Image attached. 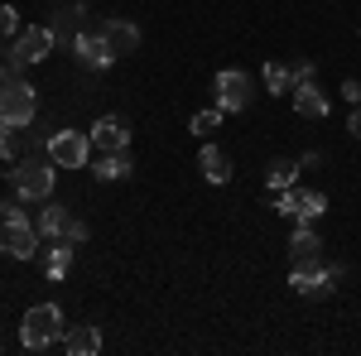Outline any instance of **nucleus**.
Masks as SVG:
<instances>
[{"label":"nucleus","instance_id":"obj_1","mask_svg":"<svg viewBox=\"0 0 361 356\" xmlns=\"http://www.w3.org/2000/svg\"><path fill=\"white\" fill-rule=\"evenodd\" d=\"M63 308L58 303H34L25 313V323H20V342H25V352H49L54 342H63Z\"/></svg>","mask_w":361,"mask_h":356},{"label":"nucleus","instance_id":"obj_2","mask_svg":"<svg viewBox=\"0 0 361 356\" xmlns=\"http://www.w3.org/2000/svg\"><path fill=\"white\" fill-rule=\"evenodd\" d=\"M54 173H58L54 159H20L10 168V183L25 202H49L54 197Z\"/></svg>","mask_w":361,"mask_h":356},{"label":"nucleus","instance_id":"obj_3","mask_svg":"<svg viewBox=\"0 0 361 356\" xmlns=\"http://www.w3.org/2000/svg\"><path fill=\"white\" fill-rule=\"evenodd\" d=\"M34 111H39V92H34L25 78H15V82H0V125H10V130H25L29 121H34Z\"/></svg>","mask_w":361,"mask_h":356},{"label":"nucleus","instance_id":"obj_4","mask_svg":"<svg viewBox=\"0 0 361 356\" xmlns=\"http://www.w3.org/2000/svg\"><path fill=\"white\" fill-rule=\"evenodd\" d=\"M44 246L39 226L29 217H15V221H0V255H15V260H34Z\"/></svg>","mask_w":361,"mask_h":356},{"label":"nucleus","instance_id":"obj_5","mask_svg":"<svg viewBox=\"0 0 361 356\" xmlns=\"http://www.w3.org/2000/svg\"><path fill=\"white\" fill-rule=\"evenodd\" d=\"M49 159L58 168H87V159H92V135L87 130H54L49 135Z\"/></svg>","mask_w":361,"mask_h":356},{"label":"nucleus","instance_id":"obj_6","mask_svg":"<svg viewBox=\"0 0 361 356\" xmlns=\"http://www.w3.org/2000/svg\"><path fill=\"white\" fill-rule=\"evenodd\" d=\"M217 106L222 111H246L250 97H255V87H250V73H241V68H222L217 73Z\"/></svg>","mask_w":361,"mask_h":356},{"label":"nucleus","instance_id":"obj_7","mask_svg":"<svg viewBox=\"0 0 361 356\" xmlns=\"http://www.w3.org/2000/svg\"><path fill=\"white\" fill-rule=\"evenodd\" d=\"M289 289L304 294V299H328L337 289V279L323 265H289Z\"/></svg>","mask_w":361,"mask_h":356},{"label":"nucleus","instance_id":"obj_8","mask_svg":"<svg viewBox=\"0 0 361 356\" xmlns=\"http://www.w3.org/2000/svg\"><path fill=\"white\" fill-rule=\"evenodd\" d=\"M73 49H78V63H82V68H97V73H106V68H111L116 63V54H111V44H106V39H102V29H92V34H78V39H73Z\"/></svg>","mask_w":361,"mask_h":356},{"label":"nucleus","instance_id":"obj_9","mask_svg":"<svg viewBox=\"0 0 361 356\" xmlns=\"http://www.w3.org/2000/svg\"><path fill=\"white\" fill-rule=\"evenodd\" d=\"M289 260H294V265H323V241H318L313 221H299V226H294V241H289Z\"/></svg>","mask_w":361,"mask_h":356},{"label":"nucleus","instance_id":"obj_10","mask_svg":"<svg viewBox=\"0 0 361 356\" xmlns=\"http://www.w3.org/2000/svg\"><path fill=\"white\" fill-rule=\"evenodd\" d=\"M92 145L106 149V154H111V149H130V125H126L121 116H102V121L92 125Z\"/></svg>","mask_w":361,"mask_h":356},{"label":"nucleus","instance_id":"obj_11","mask_svg":"<svg viewBox=\"0 0 361 356\" xmlns=\"http://www.w3.org/2000/svg\"><path fill=\"white\" fill-rule=\"evenodd\" d=\"M97 29H102V39L111 44L116 58H126V54H135V49H140V29L130 25V20H102Z\"/></svg>","mask_w":361,"mask_h":356},{"label":"nucleus","instance_id":"obj_12","mask_svg":"<svg viewBox=\"0 0 361 356\" xmlns=\"http://www.w3.org/2000/svg\"><path fill=\"white\" fill-rule=\"evenodd\" d=\"M15 49H20V58H25V63H39V58H49L58 49V39H54V29H49V25H44V29H20Z\"/></svg>","mask_w":361,"mask_h":356},{"label":"nucleus","instance_id":"obj_13","mask_svg":"<svg viewBox=\"0 0 361 356\" xmlns=\"http://www.w3.org/2000/svg\"><path fill=\"white\" fill-rule=\"evenodd\" d=\"M197 168H202V178H207V183H217V188H222V183H231V159H226L222 145H212V140L202 145V154H197Z\"/></svg>","mask_w":361,"mask_h":356},{"label":"nucleus","instance_id":"obj_14","mask_svg":"<svg viewBox=\"0 0 361 356\" xmlns=\"http://www.w3.org/2000/svg\"><path fill=\"white\" fill-rule=\"evenodd\" d=\"M63 347H68L73 356H97V352H102V328H97V323L68 328V332H63Z\"/></svg>","mask_w":361,"mask_h":356},{"label":"nucleus","instance_id":"obj_15","mask_svg":"<svg viewBox=\"0 0 361 356\" xmlns=\"http://www.w3.org/2000/svg\"><path fill=\"white\" fill-rule=\"evenodd\" d=\"M92 178H102V183H121V178H130V149H111V154H102V159L92 164Z\"/></svg>","mask_w":361,"mask_h":356},{"label":"nucleus","instance_id":"obj_16","mask_svg":"<svg viewBox=\"0 0 361 356\" xmlns=\"http://www.w3.org/2000/svg\"><path fill=\"white\" fill-rule=\"evenodd\" d=\"M294 111L308 116V121H323V116H328V97H323V87H318V82L294 87Z\"/></svg>","mask_w":361,"mask_h":356},{"label":"nucleus","instance_id":"obj_17","mask_svg":"<svg viewBox=\"0 0 361 356\" xmlns=\"http://www.w3.org/2000/svg\"><path fill=\"white\" fill-rule=\"evenodd\" d=\"M82 20H87L82 5H68V10H58V15H54V25H49V29H54L58 44H73V39L82 34Z\"/></svg>","mask_w":361,"mask_h":356},{"label":"nucleus","instance_id":"obj_18","mask_svg":"<svg viewBox=\"0 0 361 356\" xmlns=\"http://www.w3.org/2000/svg\"><path fill=\"white\" fill-rule=\"evenodd\" d=\"M68 221H73V212L54 202V207H44V212H39V221H34V226H39V236H44V241H63Z\"/></svg>","mask_w":361,"mask_h":356},{"label":"nucleus","instance_id":"obj_19","mask_svg":"<svg viewBox=\"0 0 361 356\" xmlns=\"http://www.w3.org/2000/svg\"><path fill=\"white\" fill-rule=\"evenodd\" d=\"M73 250H78V246L54 241V246L44 250V274H49V279H63V274H68V265H73Z\"/></svg>","mask_w":361,"mask_h":356},{"label":"nucleus","instance_id":"obj_20","mask_svg":"<svg viewBox=\"0 0 361 356\" xmlns=\"http://www.w3.org/2000/svg\"><path fill=\"white\" fill-rule=\"evenodd\" d=\"M294 178H299V164H289V159H275V164H270V173H265V183H270V188H294Z\"/></svg>","mask_w":361,"mask_h":356},{"label":"nucleus","instance_id":"obj_21","mask_svg":"<svg viewBox=\"0 0 361 356\" xmlns=\"http://www.w3.org/2000/svg\"><path fill=\"white\" fill-rule=\"evenodd\" d=\"M265 87H270L275 97L294 92V78H289V68H284V63H265Z\"/></svg>","mask_w":361,"mask_h":356},{"label":"nucleus","instance_id":"obj_22","mask_svg":"<svg viewBox=\"0 0 361 356\" xmlns=\"http://www.w3.org/2000/svg\"><path fill=\"white\" fill-rule=\"evenodd\" d=\"M323 212H328V197H323V192H304V197H299V217L294 221H318Z\"/></svg>","mask_w":361,"mask_h":356},{"label":"nucleus","instance_id":"obj_23","mask_svg":"<svg viewBox=\"0 0 361 356\" xmlns=\"http://www.w3.org/2000/svg\"><path fill=\"white\" fill-rule=\"evenodd\" d=\"M222 116H226L222 106H207V111H197V116H193V135H202V140H207L212 130H217V125H222Z\"/></svg>","mask_w":361,"mask_h":356},{"label":"nucleus","instance_id":"obj_24","mask_svg":"<svg viewBox=\"0 0 361 356\" xmlns=\"http://www.w3.org/2000/svg\"><path fill=\"white\" fill-rule=\"evenodd\" d=\"M25 58H20V49H10V54H0V82H15V78H25Z\"/></svg>","mask_w":361,"mask_h":356},{"label":"nucleus","instance_id":"obj_25","mask_svg":"<svg viewBox=\"0 0 361 356\" xmlns=\"http://www.w3.org/2000/svg\"><path fill=\"white\" fill-rule=\"evenodd\" d=\"M299 197H304L299 188H279L275 192V212L279 217H299Z\"/></svg>","mask_w":361,"mask_h":356},{"label":"nucleus","instance_id":"obj_26","mask_svg":"<svg viewBox=\"0 0 361 356\" xmlns=\"http://www.w3.org/2000/svg\"><path fill=\"white\" fill-rule=\"evenodd\" d=\"M0 39H20V10L0 5Z\"/></svg>","mask_w":361,"mask_h":356},{"label":"nucleus","instance_id":"obj_27","mask_svg":"<svg viewBox=\"0 0 361 356\" xmlns=\"http://www.w3.org/2000/svg\"><path fill=\"white\" fill-rule=\"evenodd\" d=\"M313 73H318V68H313V63H308V58H299V63H289V78H294V87L313 82Z\"/></svg>","mask_w":361,"mask_h":356},{"label":"nucleus","instance_id":"obj_28","mask_svg":"<svg viewBox=\"0 0 361 356\" xmlns=\"http://www.w3.org/2000/svg\"><path fill=\"white\" fill-rule=\"evenodd\" d=\"M15 149H20V135L10 125H0V159H15Z\"/></svg>","mask_w":361,"mask_h":356},{"label":"nucleus","instance_id":"obj_29","mask_svg":"<svg viewBox=\"0 0 361 356\" xmlns=\"http://www.w3.org/2000/svg\"><path fill=\"white\" fill-rule=\"evenodd\" d=\"M63 241H68V246H82V241H87V221L73 217V221H68V231H63Z\"/></svg>","mask_w":361,"mask_h":356},{"label":"nucleus","instance_id":"obj_30","mask_svg":"<svg viewBox=\"0 0 361 356\" xmlns=\"http://www.w3.org/2000/svg\"><path fill=\"white\" fill-rule=\"evenodd\" d=\"M342 97H347L352 106H357V102H361V82H357V78H347V82H342Z\"/></svg>","mask_w":361,"mask_h":356},{"label":"nucleus","instance_id":"obj_31","mask_svg":"<svg viewBox=\"0 0 361 356\" xmlns=\"http://www.w3.org/2000/svg\"><path fill=\"white\" fill-rule=\"evenodd\" d=\"M347 130H352V135L361 140V102H357V106H352V116H347Z\"/></svg>","mask_w":361,"mask_h":356},{"label":"nucleus","instance_id":"obj_32","mask_svg":"<svg viewBox=\"0 0 361 356\" xmlns=\"http://www.w3.org/2000/svg\"><path fill=\"white\" fill-rule=\"evenodd\" d=\"M15 217H25V212H20L15 202H0V221H15Z\"/></svg>","mask_w":361,"mask_h":356},{"label":"nucleus","instance_id":"obj_33","mask_svg":"<svg viewBox=\"0 0 361 356\" xmlns=\"http://www.w3.org/2000/svg\"><path fill=\"white\" fill-rule=\"evenodd\" d=\"M304 168H323V154H304V159H299V173H304Z\"/></svg>","mask_w":361,"mask_h":356}]
</instances>
